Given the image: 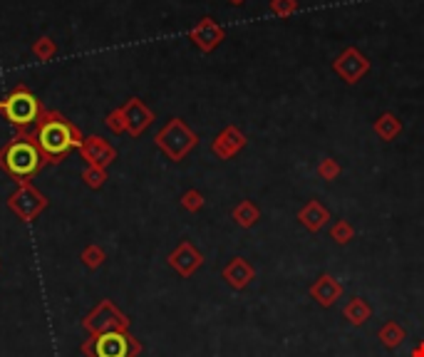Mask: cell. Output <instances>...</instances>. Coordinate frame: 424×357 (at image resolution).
Masks as SVG:
<instances>
[{
	"label": "cell",
	"mask_w": 424,
	"mask_h": 357,
	"mask_svg": "<svg viewBox=\"0 0 424 357\" xmlns=\"http://www.w3.org/2000/svg\"><path fill=\"white\" fill-rule=\"evenodd\" d=\"M233 221L241 226V229H253L256 224H258V219H261V211H258V206L253 204V201H241L238 206L233 209Z\"/></svg>",
	"instance_id": "obj_13"
},
{
	"label": "cell",
	"mask_w": 424,
	"mask_h": 357,
	"mask_svg": "<svg viewBox=\"0 0 424 357\" xmlns=\"http://www.w3.org/2000/svg\"><path fill=\"white\" fill-rule=\"evenodd\" d=\"M273 10L278 15L293 13V10H296V3H293V0H273Z\"/></svg>",
	"instance_id": "obj_18"
},
{
	"label": "cell",
	"mask_w": 424,
	"mask_h": 357,
	"mask_svg": "<svg viewBox=\"0 0 424 357\" xmlns=\"http://www.w3.org/2000/svg\"><path fill=\"white\" fill-rule=\"evenodd\" d=\"M368 70H370L368 58H363V55H360L355 48L345 50V53L340 55L338 60H335V72H338V75L343 77L348 85H355V82H360Z\"/></svg>",
	"instance_id": "obj_5"
},
{
	"label": "cell",
	"mask_w": 424,
	"mask_h": 357,
	"mask_svg": "<svg viewBox=\"0 0 424 357\" xmlns=\"http://www.w3.org/2000/svg\"><path fill=\"white\" fill-rule=\"evenodd\" d=\"M129 338L124 333H107L97 340V357H129Z\"/></svg>",
	"instance_id": "obj_9"
},
{
	"label": "cell",
	"mask_w": 424,
	"mask_h": 357,
	"mask_svg": "<svg viewBox=\"0 0 424 357\" xmlns=\"http://www.w3.org/2000/svg\"><path fill=\"white\" fill-rule=\"evenodd\" d=\"M233 3H243V0H233Z\"/></svg>",
	"instance_id": "obj_20"
},
{
	"label": "cell",
	"mask_w": 424,
	"mask_h": 357,
	"mask_svg": "<svg viewBox=\"0 0 424 357\" xmlns=\"http://www.w3.org/2000/svg\"><path fill=\"white\" fill-rule=\"evenodd\" d=\"M38 142H40V147H43V152L50 154V157H65L72 147L80 144V139H77L75 129L67 122H62V119H50V122H45L43 127L38 129Z\"/></svg>",
	"instance_id": "obj_1"
},
{
	"label": "cell",
	"mask_w": 424,
	"mask_h": 357,
	"mask_svg": "<svg viewBox=\"0 0 424 357\" xmlns=\"http://www.w3.org/2000/svg\"><path fill=\"white\" fill-rule=\"evenodd\" d=\"M330 238H333V241L338 243V246H345V243H350V241L355 238L353 224H350V221H345V219L335 221L333 229H330Z\"/></svg>",
	"instance_id": "obj_15"
},
{
	"label": "cell",
	"mask_w": 424,
	"mask_h": 357,
	"mask_svg": "<svg viewBox=\"0 0 424 357\" xmlns=\"http://www.w3.org/2000/svg\"><path fill=\"white\" fill-rule=\"evenodd\" d=\"M298 221H301L311 234H318V231L325 229V224L330 221V211L318 199H313L298 211Z\"/></svg>",
	"instance_id": "obj_8"
},
{
	"label": "cell",
	"mask_w": 424,
	"mask_h": 357,
	"mask_svg": "<svg viewBox=\"0 0 424 357\" xmlns=\"http://www.w3.org/2000/svg\"><path fill=\"white\" fill-rule=\"evenodd\" d=\"M221 276H223V281L233 288V291H243V288H248L251 283H253L256 268L251 266L246 258H231V263L223 268Z\"/></svg>",
	"instance_id": "obj_6"
},
{
	"label": "cell",
	"mask_w": 424,
	"mask_h": 357,
	"mask_svg": "<svg viewBox=\"0 0 424 357\" xmlns=\"http://www.w3.org/2000/svg\"><path fill=\"white\" fill-rule=\"evenodd\" d=\"M3 164H5V169L13 174V177H20V179L33 177V174L38 172V167H40L38 147H35L33 142H25V139L13 142L8 149H5Z\"/></svg>",
	"instance_id": "obj_2"
},
{
	"label": "cell",
	"mask_w": 424,
	"mask_h": 357,
	"mask_svg": "<svg viewBox=\"0 0 424 357\" xmlns=\"http://www.w3.org/2000/svg\"><path fill=\"white\" fill-rule=\"evenodd\" d=\"M410 357H424V340H422V343H417L415 348L410 350Z\"/></svg>",
	"instance_id": "obj_19"
},
{
	"label": "cell",
	"mask_w": 424,
	"mask_h": 357,
	"mask_svg": "<svg viewBox=\"0 0 424 357\" xmlns=\"http://www.w3.org/2000/svg\"><path fill=\"white\" fill-rule=\"evenodd\" d=\"M0 110L13 124H30L38 117V100L28 90H18L5 100H0Z\"/></svg>",
	"instance_id": "obj_3"
},
{
	"label": "cell",
	"mask_w": 424,
	"mask_h": 357,
	"mask_svg": "<svg viewBox=\"0 0 424 357\" xmlns=\"http://www.w3.org/2000/svg\"><path fill=\"white\" fill-rule=\"evenodd\" d=\"M343 318L348 320L350 325H355V328H360V325H365L370 318H373V305H370L365 298L355 296V298H350L348 303H345V308H343Z\"/></svg>",
	"instance_id": "obj_11"
},
{
	"label": "cell",
	"mask_w": 424,
	"mask_h": 357,
	"mask_svg": "<svg viewBox=\"0 0 424 357\" xmlns=\"http://www.w3.org/2000/svg\"><path fill=\"white\" fill-rule=\"evenodd\" d=\"M169 263L176 268V273L179 276H193L196 273V268L203 263V258H201V253L196 251V248L191 246V243H181L179 248H176L174 253H171V258H169Z\"/></svg>",
	"instance_id": "obj_7"
},
{
	"label": "cell",
	"mask_w": 424,
	"mask_h": 357,
	"mask_svg": "<svg viewBox=\"0 0 424 357\" xmlns=\"http://www.w3.org/2000/svg\"><path fill=\"white\" fill-rule=\"evenodd\" d=\"M201 204H203V199H201V194H198V191H188V194L184 196V206H186V209L198 211V209H201Z\"/></svg>",
	"instance_id": "obj_17"
},
{
	"label": "cell",
	"mask_w": 424,
	"mask_h": 357,
	"mask_svg": "<svg viewBox=\"0 0 424 357\" xmlns=\"http://www.w3.org/2000/svg\"><path fill=\"white\" fill-rule=\"evenodd\" d=\"M318 177L325 179V181H333L340 177V164L335 162V159H323L320 164H318Z\"/></svg>",
	"instance_id": "obj_16"
},
{
	"label": "cell",
	"mask_w": 424,
	"mask_h": 357,
	"mask_svg": "<svg viewBox=\"0 0 424 357\" xmlns=\"http://www.w3.org/2000/svg\"><path fill=\"white\" fill-rule=\"evenodd\" d=\"M377 338H380L382 348L397 350L407 340V333H405V328L397 323V320H390V323H385L380 330H377Z\"/></svg>",
	"instance_id": "obj_12"
},
{
	"label": "cell",
	"mask_w": 424,
	"mask_h": 357,
	"mask_svg": "<svg viewBox=\"0 0 424 357\" xmlns=\"http://www.w3.org/2000/svg\"><path fill=\"white\" fill-rule=\"evenodd\" d=\"M308 293H311V298L316 300L320 308H333V305L343 298V283H340L333 273H323V276H318L316 281L311 283Z\"/></svg>",
	"instance_id": "obj_4"
},
{
	"label": "cell",
	"mask_w": 424,
	"mask_h": 357,
	"mask_svg": "<svg viewBox=\"0 0 424 357\" xmlns=\"http://www.w3.org/2000/svg\"><path fill=\"white\" fill-rule=\"evenodd\" d=\"M243 147H246V137L236 127H228L226 132L218 134V139L213 142V152H216L221 159H231L233 154Z\"/></svg>",
	"instance_id": "obj_10"
},
{
	"label": "cell",
	"mask_w": 424,
	"mask_h": 357,
	"mask_svg": "<svg viewBox=\"0 0 424 357\" xmlns=\"http://www.w3.org/2000/svg\"><path fill=\"white\" fill-rule=\"evenodd\" d=\"M373 129H375V134H377L380 139H385V142H392V139H395L397 134H400L402 124H400V119H397L395 115L385 112V115H380V117L375 119Z\"/></svg>",
	"instance_id": "obj_14"
}]
</instances>
